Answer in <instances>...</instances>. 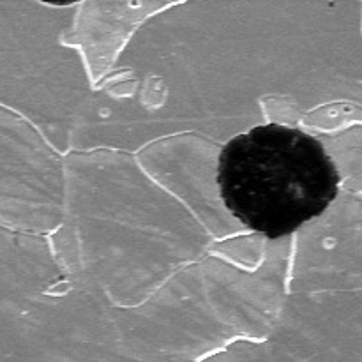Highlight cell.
I'll use <instances>...</instances> for the list:
<instances>
[{
    "instance_id": "cell-1",
    "label": "cell",
    "mask_w": 362,
    "mask_h": 362,
    "mask_svg": "<svg viewBox=\"0 0 362 362\" xmlns=\"http://www.w3.org/2000/svg\"><path fill=\"white\" fill-rule=\"evenodd\" d=\"M216 180L233 218L278 240L327 211L341 175L320 140L297 127L265 124L221 148Z\"/></svg>"
}]
</instances>
